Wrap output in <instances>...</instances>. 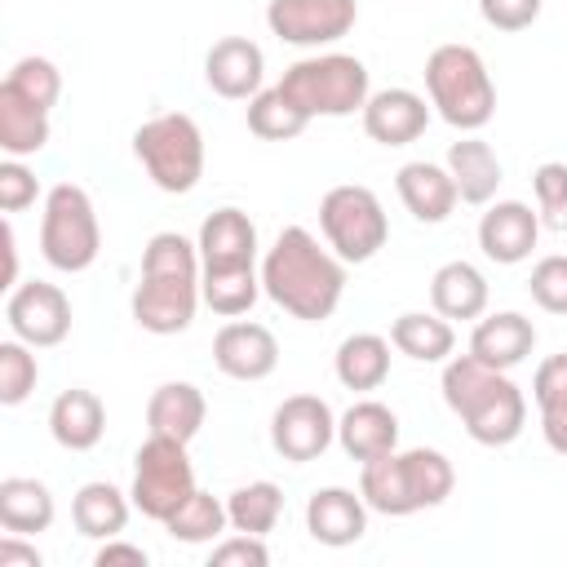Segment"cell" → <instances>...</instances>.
Here are the masks:
<instances>
[{
  "label": "cell",
  "instance_id": "6da1fadb",
  "mask_svg": "<svg viewBox=\"0 0 567 567\" xmlns=\"http://www.w3.org/2000/svg\"><path fill=\"white\" fill-rule=\"evenodd\" d=\"M261 292L301 323H323L346 297V261L306 226H284L261 257Z\"/></svg>",
  "mask_w": 567,
  "mask_h": 567
},
{
  "label": "cell",
  "instance_id": "7a4b0ae2",
  "mask_svg": "<svg viewBox=\"0 0 567 567\" xmlns=\"http://www.w3.org/2000/svg\"><path fill=\"white\" fill-rule=\"evenodd\" d=\"M204 279V261L199 248L177 235V230H159L146 239L142 248V275L133 288V323L151 337H177L195 323V310L204 301L199 292Z\"/></svg>",
  "mask_w": 567,
  "mask_h": 567
},
{
  "label": "cell",
  "instance_id": "3957f363",
  "mask_svg": "<svg viewBox=\"0 0 567 567\" xmlns=\"http://www.w3.org/2000/svg\"><path fill=\"white\" fill-rule=\"evenodd\" d=\"M443 403L465 425V434L483 447H505L527 425V394L501 368L478 363L474 354H452L443 363Z\"/></svg>",
  "mask_w": 567,
  "mask_h": 567
},
{
  "label": "cell",
  "instance_id": "277c9868",
  "mask_svg": "<svg viewBox=\"0 0 567 567\" xmlns=\"http://www.w3.org/2000/svg\"><path fill=\"white\" fill-rule=\"evenodd\" d=\"M456 470L439 447H394L377 461H363L359 470V492L372 514L385 518H408L421 509H434L452 496Z\"/></svg>",
  "mask_w": 567,
  "mask_h": 567
},
{
  "label": "cell",
  "instance_id": "5b68a950",
  "mask_svg": "<svg viewBox=\"0 0 567 567\" xmlns=\"http://www.w3.org/2000/svg\"><path fill=\"white\" fill-rule=\"evenodd\" d=\"M425 93L443 124L456 133H478L496 115V84L487 62L470 44H439L425 58Z\"/></svg>",
  "mask_w": 567,
  "mask_h": 567
},
{
  "label": "cell",
  "instance_id": "8992f818",
  "mask_svg": "<svg viewBox=\"0 0 567 567\" xmlns=\"http://www.w3.org/2000/svg\"><path fill=\"white\" fill-rule=\"evenodd\" d=\"M279 89L310 115H328V120H341V115H354L363 111V102L372 97V80H368V66L354 58V53H310V58H297Z\"/></svg>",
  "mask_w": 567,
  "mask_h": 567
},
{
  "label": "cell",
  "instance_id": "52a82bcc",
  "mask_svg": "<svg viewBox=\"0 0 567 567\" xmlns=\"http://www.w3.org/2000/svg\"><path fill=\"white\" fill-rule=\"evenodd\" d=\"M133 155L164 195H190L204 177V133L186 111H164L137 124Z\"/></svg>",
  "mask_w": 567,
  "mask_h": 567
},
{
  "label": "cell",
  "instance_id": "ba28073f",
  "mask_svg": "<svg viewBox=\"0 0 567 567\" xmlns=\"http://www.w3.org/2000/svg\"><path fill=\"white\" fill-rule=\"evenodd\" d=\"M97 252H102V226L89 190L75 182L49 186L40 217V257L62 275H80L97 261Z\"/></svg>",
  "mask_w": 567,
  "mask_h": 567
},
{
  "label": "cell",
  "instance_id": "9c48e42d",
  "mask_svg": "<svg viewBox=\"0 0 567 567\" xmlns=\"http://www.w3.org/2000/svg\"><path fill=\"white\" fill-rule=\"evenodd\" d=\"M319 230H323V244L346 266L372 261L390 239V221L377 190L359 182H341L319 199Z\"/></svg>",
  "mask_w": 567,
  "mask_h": 567
},
{
  "label": "cell",
  "instance_id": "30bf717a",
  "mask_svg": "<svg viewBox=\"0 0 567 567\" xmlns=\"http://www.w3.org/2000/svg\"><path fill=\"white\" fill-rule=\"evenodd\" d=\"M186 447L190 443L146 434V443L133 452V509H142L155 523H168L186 505V496L195 492V465Z\"/></svg>",
  "mask_w": 567,
  "mask_h": 567
},
{
  "label": "cell",
  "instance_id": "8fae6325",
  "mask_svg": "<svg viewBox=\"0 0 567 567\" xmlns=\"http://www.w3.org/2000/svg\"><path fill=\"white\" fill-rule=\"evenodd\" d=\"M359 22V0H270L266 4V27L284 44L297 49H319L337 44L350 35Z\"/></svg>",
  "mask_w": 567,
  "mask_h": 567
},
{
  "label": "cell",
  "instance_id": "7c38bea8",
  "mask_svg": "<svg viewBox=\"0 0 567 567\" xmlns=\"http://www.w3.org/2000/svg\"><path fill=\"white\" fill-rule=\"evenodd\" d=\"M4 323H9V332L18 341H27L35 350L62 346L71 337V297L58 284L27 279V284L9 288V297H4Z\"/></svg>",
  "mask_w": 567,
  "mask_h": 567
},
{
  "label": "cell",
  "instance_id": "4fadbf2b",
  "mask_svg": "<svg viewBox=\"0 0 567 567\" xmlns=\"http://www.w3.org/2000/svg\"><path fill=\"white\" fill-rule=\"evenodd\" d=\"M332 443H337V416H332L328 399H319V394H288L275 408V416H270V447L284 461H292V465L319 461Z\"/></svg>",
  "mask_w": 567,
  "mask_h": 567
},
{
  "label": "cell",
  "instance_id": "5bb4252c",
  "mask_svg": "<svg viewBox=\"0 0 567 567\" xmlns=\"http://www.w3.org/2000/svg\"><path fill=\"white\" fill-rule=\"evenodd\" d=\"M213 363L230 381H266L279 368V341L266 323L230 319L213 337Z\"/></svg>",
  "mask_w": 567,
  "mask_h": 567
},
{
  "label": "cell",
  "instance_id": "9a60e30c",
  "mask_svg": "<svg viewBox=\"0 0 567 567\" xmlns=\"http://www.w3.org/2000/svg\"><path fill=\"white\" fill-rule=\"evenodd\" d=\"M540 239V213H532V204L523 199H492L483 204L478 217V248L487 261L496 266H518L532 257Z\"/></svg>",
  "mask_w": 567,
  "mask_h": 567
},
{
  "label": "cell",
  "instance_id": "2e32d148",
  "mask_svg": "<svg viewBox=\"0 0 567 567\" xmlns=\"http://www.w3.org/2000/svg\"><path fill=\"white\" fill-rule=\"evenodd\" d=\"M261 80H266V53L257 40L248 35H221L208 53H204V84L217 93V97H230V102H248L261 93Z\"/></svg>",
  "mask_w": 567,
  "mask_h": 567
},
{
  "label": "cell",
  "instance_id": "e0dca14e",
  "mask_svg": "<svg viewBox=\"0 0 567 567\" xmlns=\"http://www.w3.org/2000/svg\"><path fill=\"white\" fill-rule=\"evenodd\" d=\"M195 248H199L204 270H244V266H257V226L235 204L213 208L199 221Z\"/></svg>",
  "mask_w": 567,
  "mask_h": 567
},
{
  "label": "cell",
  "instance_id": "ac0fdd59",
  "mask_svg": "<svg viewBox=\"0 0 567 567\" xmlns=\"http://www.w3.org/2000/svg\"><path fill=\"white\" fill-rule=\"evenodd\" d=\"M359 120H363V133H368L377 146H408V142H416V137L425 133L430 106H425V97L412 93V89H377V93L363 102Z\"/></svg>",
  "mask_w": 567,
  "mask_h": 567
},
{
  "label": "cell",
  "instance_id": "d6986e66",
  "mask_svg": "<svg viewBox=\"0 0 567 567\" xmlns=\"http://www.w3.org/2000/svg\"><path fill=\"white\" fill-rule=\"evenodd\" d=\"M306 532L328 545V549H346L354 540H363L368 532V501L363 492L350 487H315L306 501Z\"/></svg>",
  "mask_w": 567,
  "mask_h": 567
},
{
  "label": "cell",
  "instance_id": "ffe728a7",
  "mask_svg": "<svg viewBox=\"0 0 567 567\" xmlns=\"http://www.w3.org/2000/svg\"><path fill=\"white\" fill-rule=\"evenodd\" d=\"M394 190H399L403 208H408L421 226H439V221H447L452 208L461 204L447 164H430V159H408V164L394 173Z\"/></svg>",
  "mask_w": 567,
  "mask_h": 567
},
{
  "label": "cell",
  "instance_id": "44dd1931",
  "mask_svg": "<svg viewBox=\"0 0 567 567\" xmlns=\"http://www.w3.org/2000/svg\"><path fill=\"white\" fill-rule=\"evenodd\" d=\"M536 350V323L523 315V310H496V315H483L470 332V354L487 368H518L527 354Z\"/></svg>",
  "mask_w": 567,
  "mask_h": 567
},
{
  "label": "cell",
  "instance_id": "7402d4cb",
  "mask_svg": "<svg viewBox=\"0 0 567 567\" xmlns=\"http://www.w3.org/2000/svg\"><path fill=\"white\" fill-rule=\"evenodd\" d=\"M337 443L350 461H377L399 447V416L377 399H359L337 416Z\"/></svg>",
  "mask_w": 567,
  "mask_h": 567
},
{
  "label": "cell",
  "instance_id": "603a6c76",
  "mask_svg": "<svg viewBox=\"0 0 567 567\" xmlns=\"http://www.w3.org/2000/svg\"><path fill=\"white\" fill-rule=\"evenodd\" d=\"M204 416H208V399L190 381H164L146 399V430L159 434V439L190 443L204 430Z\"/></svg>",
  "mask_w": 567,
  "mask_h": 567
},
{
  "label": "cell",
  "instance_id": "cb8c5ba5",
  "mask_svg": "<svg viewBox=\"0 0 567 567\" xmlns=\"http://www.w3.org/2000/svg\"><path fill=\"white\" fill-rule=\"evenodd\" d=\"M447 173H452V182H456V195H461V204H492L496 199V190H501V182H505V168H501V159H496V151L483 142V137H474V133H465V137H456L452 146H447Z\"/></svg>",
  "mask_w": 567,
  "mask_h": 567
},
{
  "label": "cell",
  "instance_id": "d4e9b609",
  "mask_svg": "<svg viewBox=\"0 0 567 567\" xmlns=\"http://www.w3.org/2000/svg\"><path fill=\"white\" fill-rule=\"evenodd\" d=\"M49 434H53V443L66 447V452H89V447H97L102 434H106V403H102L93 390H80V385L62 390V394L53 399V408H49Z\"/></svg>",
  "mask_w": 567,
  "mask_h": 567
},
{
  "label": "cell",
  "instance_id": "484cf974",
  "mask_svg": "<svg viewBox=\"0 0 567 567\" xmlns=\"http://www.w3.org/2000/svg\"><path fill=\"white\" fill-rule=\"evenodd\" d=\"M49 133H53L49 111L27 93H18L9 80H0V151L9 159L40 155L49 146Z\"/></svg>",
  "mask_w": 567,
  "mask_h": 567
},
{
  "label": "cell",
  "instance_id": "4316f807",
  "mask_svg": "<svg viewBox=\"0 0 567 567\" xmlns=\"http://www.w3.org/2000/svg\"><path fill=\"white\" fill-rule=\"evenodd\" d=\"M487 275L474 261H443L430 275V306L443 319H483L487 315Z\"/></svg>",
  "mask_w": 567,
  "mask_h": 567
},
{
  "label": "cell",
  "instance_id": "83f0119b",
  "mask_svg": "<svg viewBox=\"0 0 567 567\" xmlns=\"http://www.w3.org/2000/svg\"><path fill=\"white\" fill-rule=\"evenodd\" d=\"M128 514H133V496L120 492L115 483L106 478H93L84 483L75 496H71V523L80 536L89 540H111L128 527Z\"/></svg>",
  "mask_w": 567,
  "mask_h": 567
},
{
  "label": "cell",
  "instance_id": "f1b7e54d",
  "mask_svg": "<svg viewBox=\"0 0 567 567\" xmlns=\"http://www.w3.org/2000/svg\"><path fill=\"white\" fill-rule=\"evenodd\" d=\"M390 346L412 363H447L456 350V332L439 310H403L390 323Z\"/></svg>",
  "mask_w": 567,
  "mask_h": 567
},
{
  "label": "cell",
  "instance_id": "f546056e",
  "mask_svg": "<svg viewBox=\"0 0 567 567\" xmlns=\"http://www.w3.org/2000/svg\"><path fill=\"white\" fill-rule=\"evenodd\" d=\"M53 518H58V505H53L49 483L27 478V474L0 478V527L4 532L35 536V532H49Z\"/></svg>",
  "mask_w": 567,
  "mask_h": 567
},
{
  "label": "cell",
  "instance_id": "4dcf8cb0",
  "mask_svg": "<svg viewBox=\"0 0 567 567\" xmlns=\"http://www.w3.org/2000/svg\"><path fill=\"white\" fill-rule=\"evenodd\" d=\"M332 372L346 390H381L390 377V337L381 332H350L337 354H332Z\"/></svg>",
  "mask_w": 567,
  "mask_h": 567
},
{
  "label": "cell",
  "instance_id": "1f68e13d",
  "mask_svg": "<svg viewBox=\"0 0 567 567\" xmlns=\"http://www.w3.org/2000/svg\"><path fill=\"white\" fill-rule=\"evenodd\" d=\"M532 399H536L540 434H545L549 452L567 456V354L540 359V368L532 377Z\"/></svg>",
  "mask_w": 567,
  "mask_h": 567
},
{
  "label": "cell",
  "instance_id": "d6a6232c",
  "mask_svg": "<svg viewBox=\"0 0 567 567\" xmlns=\"http://www.w3.org/2000/svg\"><path fill=\"white\" fill-rule=\"evenodd\" d=\"M310 128V115L275 84V89H261L257 97H248V133L261 137V142H292Z\"/></svg>",
  "mask_w": 567,
  "mask_h": 567
},
{
  "label": "cell",
  "instance_id": "836d02e7",
  "mask_svg": "<svg viewBox=\"0 0 567 567\" xmlns=\"http://www.w3.org/2000/svg\"><path fill=\"white\" fill-rule=\"evenodd\" d=\"M204 306L221 319H239L257 306L261 297V266H244V270H204L199 279Z\"/></svg>",
  "mask_w": 567,
  "mask_h": 567
},
{
  "label": "cell",
  "instance_id": "e575fe53",
  "mask_svg": "<svg viewBox=\"0 0 567 567\" xmlns=\"http://www.w3.org/2000/svg\"><path fill=\"white\" fill-rule=\"evenodd\" d=\"M226 527H230L226 501H217V496L204 492V487H195V492L186 496V505L164 523V532H168L173 540H182V545H213V540L226 536Z\"/></svg>",
  "mask_w": 567,
  "mask_h": 567
},
{
  "label": "cell",
  "instance_id": "d590c367",
  "mask_svg": "<svg viewBox=\"0 0 567 567\" xmlns=\"http://www.w3.org/2000/svg\"><path fill=\"white\" fill-rule=\"evenodd\" d=\"M226 514H230V532H248V536H266L275 532L279 514H284V492L270 478L244 483L226 496Z\"/></svg>",
  "mask_w": 567,
  "mask_h": 567
},
{
  "label": "cell",
  "instance_id": "8d00e7d4",
  "mask_svg": "<svg viewBox=\"0 0 567 567\" xmlns=\"http://www.w3.org/2000/svg\"><path fill=\"white\" fill-rule=\"evenodd\" d=\"M40 381V363H35V346L9 337L0 341V403L4 408H18Z\"/></svg>",
  "mask_w": 567,
  "mask_h": 567
},
{
  "label": "cell",
  "instance_id": "74e56055",
  "mask_svg": "<svg viewBox=\"0 0 567 567\" xmlns=\"http://www.w3.org/2000/svg\"><path fill=\"white\" fill-rule=\"evenodd\" d=\"M18 93H27L31 102H40L44 111H53L58 106V97H62V71L49 62V58H40V53H27V58H18L13 66H9V75H4Z\"/></svg>",
  "mask_w": 567,
  "mask_h": 567
},
{
  "label": "cell",
  "instance_id": "f35d334b",
  "mask_svg": "<svg viewBox=\"0 0 567 567\" xmlns=\"http://www.w3.org/2000/svg\"><path fill=\"white\" fill-rule=\"evenodd\" d=\"M532 195H536L540 226L563 230V226H567V164H563V159L536 164V173H532Z\"/></svg>",
  "mask_w": 567,
  "mask_h": 567
},
{
  "label": "cell",
  "instance_id": "ab89813d",
  "mask_svg": "<svg viewBox=\"0 0 567 567\" xmlns=\"http://www.w3.org/2000/svg\"><path fill=\"white\" fill-rule=\"evenodd\" d=\"M527 292H532V301H536L545 315H567V252L540 257V261L532 266Z\"/></svg>",
  "mask_w": 567,
  "mask_h": 567
},
{
  "label": "cell",
  "instance_id": "60d3db41",
  "mask_svg": "<svg viewBox=\"0 0 567 567\" xmlns=\"http://www.w3.org/2000/svg\"><path fill=\"white\" fill-rule=\"evenodd\" d=\"M266 563H270L266 536H248V532L221 536L208 549V567H266Z\"/></svg>",
  "mask_w": 567,
  "mask_h": 567
},
{
  "label": "cell",
  "instance_id": "b9f144b4",
  "mask_svg": "<svg viewBox=\"0 0 567 567\" xmlns=\"http://www.w3.org/2000/svg\"><path fill=\"white\" fill-rule=\"evenodd\" d=\"M35 199H40L35 173H31L22 159H9V155H4V164H0V208L13 217V213H27Z\"/></svg>",
  "mask_w": 567,
  "mask_h": 567
},
{
  "label": "cell",
  "instance_id": "7bdbcfd3",
  "mask_svg": "<svg viewBox=\"0 0 567 567\" xmlns=\"http://www.w3.org/2000/svg\"><path fill=\"white\" fill-rule=\"evenodd\" d=\"M545 0H478V18L492 31H527L540 18Z\"/></svg>",
  "mask_w": 567,
  "mask_h": 567
},
{
  "label": "cell",
  "instance_id": "ee69618b",
  "mask_svg": "<svg viewBox=\"0 0 567 567\" xmlns=\"http://www.w3.org/2000/svg\"><path fill=\"white\" fill-rule=\"evenodd\" d=\"M120 563H128V567H146L151 554H146L142 545H133V540H120V536L102 540L97 554H93V567H120Z\"/></svg>",
  "mask_w": 567,
  "mask_h": 567
},
{
  "label": "cell",
  "instance_id": "f6af8a7d",
  "mask_svg": "<svg viewBox=\"0 0 567 567\" xmlns=\"http://www.w3.org/2000/svg\"><path fill=\"white\" fill-rule=\"evenodd\" d=\"M44 558H40V549L35 545H27L18 532H4V540H0V567H40Z\"/></svg>",
  "mask_w": 567,
  "mask_h": 567
},
{
  "label": "cell",
  "instance_id": "bcb514c9",
  "mask_svg": "<svg viewBox=\"0 0 567 567\" xmlns=\"http://www.w3.org/2000/svg\"><path fill=\"white\" fill-rule=\"evenodd\" d=\"M4 292L18 288V235H13V221H4Z\"/></svg>",
  "mask_w": 567,
  "mask_h": 567
}]
</instances>
